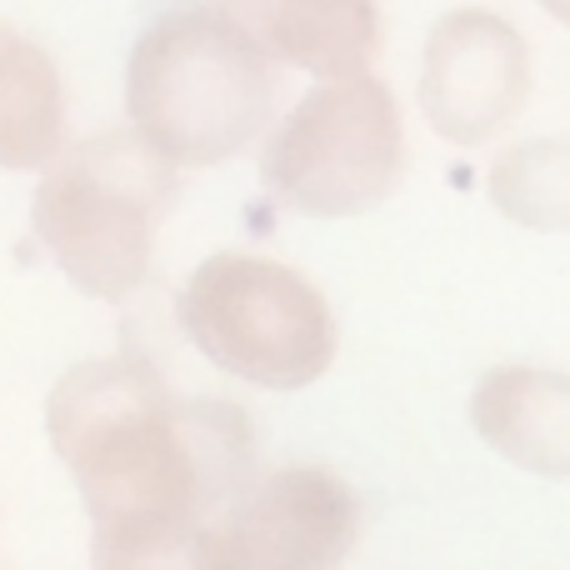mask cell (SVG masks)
<instances>
[{"mask_svg": "<svg viewBox=\"0 0 570 570\" xmlns=\"http://www.w3.org/2000/svg\"><path fill=\"white\" fill-rule=\"evenodd\" d=\"M46 441L90 521V570H196L206 521L261 475L250 415L170 391L140 355L70 365Z\"/></svg>", "mask_w": 570, "mask_h": 570, "instance_id": "cell-1", "label": "cell"}, {"mask_svg": "<svg viewBox=\"0 0 570 570\" xmlns=\"http://www.w3.org/2000/svg\"><path fill=\"white\" fill-rule=\"evenodd\" d=\"M126 126L180 170L261 150L276 126L281 66L220 0H176L126 56Z\"/></svg>", "mask_w": 570, "mask_h": 570, "instance_id": "cell-2", "label": "cell"}, {"mask_svg": "<svg viewBox=\"0 0 570 570\" xmlns=\"http://www.w3.org/2000/svg\"><path fill=\"white\" fill-rule=\"evenodd\" d=\"M176 176L180 166L136 126L76 140L36 176L30 236L70 291L120 305L156 271Z\"/></svg>", "mask_w": 570, "mask_h": 570, "instance_id": "cell-3", "label": "cell"}, {"mask_svg": "<svg viewBox=\"0 0 570 570\" xmlns=\"http://www.w3.org/2000/svg\"><path fill=\"white\" fill-rule=\"evenodd\" d=\"M176 325L190 351L266 395H301L331 375L341 321L305 271L256 250H216L186 276Z\"/></svg>", "mask_w": 570, "mask_h": 570, "instance_id": "cell-4", "label": "cell"}, {"mask_svg": "<svg viewBox=\"0 0 570 570\" xmlns=\"http://www.w3.org/2000/svg\"><path fill=\"white\" fill-rule=\"evenodd\" d=\"M261 186L305 220H355L405 180V116L375 70L315 80L261 140Z\"/></svg>", "mask_w": 570, "mask_h": 570, "instance_id": "cell-5", "label": "cell"}, {"mask_svg": "<svg viewBox=\"0 0 570 570\" xmlns=\"http://www.w3.org/2000/svg\"><path fill=\"white\" fill-rule=\"evenodd\" d=\"M361 546V495L321 461L256 475L206 521L196 570H345Z\"/></svg>", "mask_w": 570, "mask_h": 570, "instance_id": "cell-6", "label": "cell"}, {"mask_svg": "<svg viewBox=\"0 0 570 570\" xmlns=\"http://www.w3.org/2000/svg\"><path fill=\"white\" fill-rule=\"evenodd\" d=\"M531 40L485 6L445 10L421 46L415 106L455 150L491 146L531 100Z\"/></svg>", "mask_w": 570, "mask_h": 570, "instance_id": "cell-7", "label": "cell"}, {"mask_svg": "<svg viewBox=\"0 0 570 570\" xmlns=\"http://www.w3.org/2000/svg\"><path fill=\"white\" fill-rule=\"evenodd\" d=\"M475 441L541 481H570V375L546 365H495L465 401Z\"/></svg>", "mask_w": 570, "mask_h": 570, "instance_id": "cell-8", "label": "cell"}, {"mask_svg": "<svg viewBox=\"0 0 570 570\" xmlns=\"http://www.w3.org/2000/svg\"><path fill=\"white\" fill-rule=\"evenodd\" d=\"M281 70L311 80L361 76L381 56V6L375 0H220Z\"/></svg>", "mask_w": 570, "mask_h": 570, "instance_id": "cell-9", "label": "cell"}, {"mask_svg": "<svg viewBox=\"0 0 570 570\" xmlns=\"http://www.w3.org/2000/svg\"><path fill=\"white\" fill-rule=\"evenodd\" d=\"M70 146V96L60 60L30 30L0 20V170L40 176Z\"/></svg>", "mask_w": 570, "mask_h": 570, "instance_id": "cell-10", "label": "cell"}, {"mask_svg": "<svg viewBox=\"0 0 570 570\" xmlns=\"http://www.w3.org/2000/svg\"><path fill=\"white\" fill-rule=\"evenodd\" d=\"M485 200L521 230H570V136L515 140L485 170Z\"/></svg>", "mask_w": 570, "mask_h": 570, "instance_id": "cell-11", "label": "cell"}, {"mask_svg": "<svg viewBox=\"0 0 570 570\" xmlns=\"http://www.w3.org/2000/svg\"><path fill=\"white\" fill-rule=\"evenodd\" d=\"M541 10H546L551 20H561V26L570 30V0H541Z\"/></svg>", "mask_w": 570, "mask_h": 570, "instance_id": "cell-12", "label": "cell"}]
</instances>
